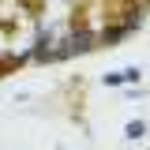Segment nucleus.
<instances>
[{"label": "nucleus", "mask_w": 150, "mask_h": 150, "mask_svg": "<svg viewBox=\"0 0 150 150\" xmlns=\"http://www.w3.org/2000/svg\"><path fill=\"white\" fill-rule=\"evenodd\" d=\"M90 45H94V34H90V30H79V34H71V49H75V53H86Z\"/></svg>", "instance_id": "f257e3e1"}, {"label": "nucleus", "mask_w": 150, "mask_h": 150, "mask_svg": "<svg viewBox=\"0 0 150 150\" xmlns=\"http://www.w3.org/2000/svg\"><path fill=\"white\" fill-rule=\"evenodd\" d=\"M143 131H146V124H143V120H131L128 128H124V135H128V139H143Z\"/></svg>", "instance_id": "f03ea898"}, {"label": "nucleus", "mask_w": 150, "mask_h": 150, "mask_svg": "<svg viewBox=\"0 0 150 150\" xmlns=\"http://www.w3.org/2000/svg\"><path fill=\"white\" fill-rule=\"evenodd\" d=\"M139 75H143L139 68H124V71H120V79H124V83H139Z\"/></svg>", "instance_id": "7ed1b4c3"}, {"label": "nucleus", "mask_w": 150, "mask_h": 150, "mask_svg": "<svg viewBox=\"0 0 150 150\" xmlns=\"http://www.w3.org/2000/svg\"><path fill=\"white\" fill-rule=\"evenodd\" d=\"M124 79H120V71H112V75H105V86H120Z\"/></svg>", "instance_id": "20e7f679"}]
</instances>
